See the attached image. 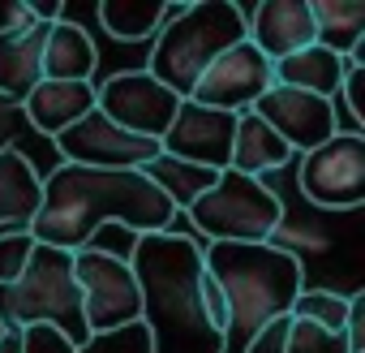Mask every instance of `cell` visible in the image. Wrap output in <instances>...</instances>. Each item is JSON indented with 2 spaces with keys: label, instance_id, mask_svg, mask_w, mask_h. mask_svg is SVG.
<instances>
[{
  "label": "cell",
  "instance_id": "obj_1",
  "mask_svg": "<svg viewBox=\"0 0 365 353\" xmlns=\"http://www.w3.org/2000/svg\"><path fill=\"white\" fill-rule=\"evenodd\" d=\"M176 207L146 182L142 168H82L56 164L43 176V203L31 220V237L56 250H82L103 224H120L133 237L168 233Z\"/></svg>",
  "mask_w": 365,
  "mask_h": 353
},
{
  "label": "cell",
  "instance_id": "obj_2",
  "mask_svg": "<svg viewBox=\"0 0 365 353\" xmlns=\"http://www.w3.org/2000/svg\"><path fill=\"white\" fill-rule=\"evenodd\" d=\"M129 267L142 293L150 353H220V332L202 314V246L180 233H146L133 242Z\"/></svg>",
  "mask_w": 365,
  "mask_h": 353
},
{
  "label": "cell",
  "instance_id": "obj_3",
  "mask_svg": "<svg viewBox=\"0 0 365 353\" xmlns=\"http://www.w3.org/2000/svg\"><path fill=\"white\" fill-rule=\"evenodd\" d=\"M202 267L215 276L228 302V327L220 340V353H245L250 340L284 319L305 289V267L292 250L262 242V246H241V242H207L202 246Z\"/></svg>",
  "mask_w": 365,
  "mask_h": 353
},
{
  "label": "cell",
  "instance_id": "obj_4",
  "mask_svg": "<svg viewBox=\"0 0 365 353\" xmlns=\"http://www.w3.org/2000/svg\"><path fill=\"white\" fill-rule=\"evenodd\" d=\"M241 39H245V14L232 0H194V5H180L176 18H163L146 74L176 99H190L211 61H220Z\"/></svg>",
  "mask_w": 365,
  "mask_h": 353
},
{
  "label": "cell",
  "instance_id": "obj_5",
  "mask_svg": "<svg viewBox=\"0 0 365 353\" xmlns=\"http://www.w3.org/2000/svg\"><path fill=\"white\" fill-rule=\"evenodd\" d=\"M31 323H48L65 332L78 349L91 344L82 319V293L73 280V254L56 246H35L26 272L14 284H0V327L22 332Z\"/></svg>",
  "mask_w": 365,
  "mask_h": 353
},
{
  "label": "cell",
  "instance_id": "obj_6",
  "mask_svg": "<svg viewBox=\"0 0 365 353\" xmlns=\"http://www.w3.org/2000/svg\"><path fill=\"white\" fill-rule=\"evenodd\" d=\"M194 220V233L207 242H241V246H262L279 233L284 224V203L275 190H267L258 176L224 168L215 186L185 212Z\"/></svg>",
  "mask_w": 365,
  "mask_h": 353
},
{
  "label": "cell",
  "instance_id": "obj_7",
  "mask_svg": "<svg viewBox=\"0 0 365 353\" xmlns=\"http://www.w3.org/2000/svg\"><path fill=\"white\" fill-rule=\"evenodd\" d=\"M73 280L82 293V319H86L91 340L120 332L129 323H142V293H138V276L129 259L82 246L73 250Z\"/></svg>",
  "mask_w": 365,
  "mask_h": 353
},
{
  "label": "cell",
  "instance_id": "obj_8",
  "mask_svg": "<svg viewBox=\"0 0 365 353\" xmlns=\"http://www.w3.org/2000/svg\"><path fill=\"white\" fill-rule=\"evenodd\" d=\"M301 194L327 212H352L365 203V138L352 129L331 134L301 155Z\"/></svg>",
  "mask_w": 365,
  "mask_h": 353
},
{
  "label": "cell",
  "instance_id": "obj_9",
  "mask_svg": "<svg viewBox=\"0 0 365 353\" xmlns=\"http://www.w3.org/2000/svg\"><path fill=\"white\" fill-rule=\"evenodd\" d=\"M95 108L125 134L159 142L168 134L180 99L168 86H159L146 69H125V74H112L103 86H95Z\"/></svg>",
  "mask_w": 365,
  "mask_h": 353
},
{
  "label": "cell",
  "instance_id": "obj_10",
  "mask_svg": "<svg viewBox=\"0 0 365 353\" xmlns=\"http://www.w3.org/2000/svg\"><path fill=\"white\" fill-rule=\"evenodd\" d=\"M52 142H56L61 164H82V168H146L159 155V142L125 134L99 108H91L82 121H73Z\"/></svg>",
  "mask_w": 365,
  "mask_h": 353
},
{
  "label": "cell",
  "instance_id": "obj_11",
  "mask_svg": "<svg viewBox=\"0 0 365 353\" xmlns=\"http://www.w3.org/2000/svg\"><path fill=\"white\" fill-rule=\"evenodd\" d=\"M267 91H271V61L250 39H241L220 61H211V69L198 78V86L190 91V99L202 104V108L237 116V112H250Z\"/></svg>",
  "mask_w": 365,
  "mask_h": 353
},
{
  "label": "cell",
  "instance_id": "obj_12",
  "mask_svg": "<svg viewBox=\"0 0 365 353\" xmlns=\"http://www.w3.org/2000/svg\"><path fill=\"white\" fill-rule=\"evenodd\" d=\"M232 134H237V116L232 112H215V108H202L194 99H180L168 134L159 138V151L172 155V159L224 172L228 159H232Z\"/></svg>",
  "mask_w": 365,
  "mask_h": 353
},
{
  "label": "cell",
  "instance_id": "obj_13",
  "mask_svg": "<svg viewBox=\"0 0 365 353\" xmlns=\"http://www.w3.org/2000/svg\"><path fill=\"white\" fill-rule=\"evenodd\" d=\"M254 116H262L279 142L297 155L322 146L331 134H339V116H335V104L331 99H318V95H305V91H288V86H271L254 108Z\"/></svg>",
  "mask_w": 365,
  "mask_h": 353
},
{
  "label": "cell",
  "instance_id": "obj_14",
  "mask_svg": "<svg viewBox=\"0 0 365 353\" xmlns=\"http://www.w3.org/2000/svg\"><path fill=\"white\" fill-rule=\"evenodd\" d=\"M245 39L275 65L301 48H314L309 0H262L254 18H245Z\"/></svg>",
  "mask_w": 365,
  "mask_h": 353
},
{
  "label": "cell",
  "instance_id": "obj_15",
  "mask_svg": "<svg viewBox=\"0 0 365 353\" xmlns=\"http://www.w3.org/2000/svg\"><path fill=\"white\" fill-rule=\"evenodd\" d=\"M39 203H43V172L26 151H5L0 155V229L31 233Z\"/></svg>",
  "mask_w": 365,
  "mask_h": 353
},
{
  "label": "cell",
  "instance_id": "obj_16",
  "mask_svg": "<svg viewBox=\"0 0 365 353\" xmlns=\"http://www.w3.org/2000/svg\"><path fill=\"white\" fill-rule=\"evenodd\" d=\"M95 108V86L91 82H39L26 99H22V112L31 121L35 134L43 138H56L65 134L73 121H82L86 112Z\"/></svg>",
  "mask_w": 365,
  "mask_h": 353
},
{
  "label": "cell",
  "instance_id": "obj_17",
  "mask_svg": "<svg viewBox=\"0 0 365 353\" xmlns=\"http://www.w3.org/2000/svg\"><path fill=\"white\" fill-rule=\"evenodd\" d=\"M95 44L91 35L78 26V22H52L48 35H43V56H39V69L48 82H91L95 74Z\"/></svg>",
  "mask_w": 365,
  "mask_h": 353
},
{
  "label": "cell",
  "instance_id": "obj_18",
  "mask_svg": "<svg viewBox=\"0 0 365 353\" xmlns=\"http://www.w3.org/2000/svg\"><path fill=\"white\" fill-rule=\"evenodd\" d=\"M309 18L318 48L365 61V0H309Z\"/></svg>",
  "mask_w": 365,
  "mask_h": 353
},
{
  "label": "cell",
  "instance_id": "obj_19",
  "mask_svg": "<svg viewBox=\"0 0 365 353\" xmlns=\"http://www.w3.org/2000/svg\"><path fill=\"white\" fill-rule=\"evenodd\" d=\"M297 155L279 142V134L254 116V112H237V134H232V159L228 168L232 172H245V176H258L262 182V172H275L284 164H292Z\"/></svg>",
  "mask_w": 365,
  "mask_h": 353
},
{
  "label": "cell",
  "instance_id": "obj_20",
  "mask_svg": "<svg viewBox=\"0 0 365 353\" xmlns=\"http://www.w3.org/2000/svg\"><path fill=\"white\" fill-rule=\"evenodd\" d=\"M339 74H344V56L327 52V48H301L284 61L271 65V86H288V91H305L318 99H335L339 95Z\"/></svg>",
  "mask_w": 365,
  "mask_h": 353
},
{
  "label": "cell",
  "instance_id": "obj_21",
  "mask_svg": "<svg viewBox=\"0 0 365 353\" xmlns=\"http://www.w3.org/2000/svg\"><path fill=\"white\" fill-rule=\"evenodd\" d=\"M43 35H48V26H35V31H0V95H9V99L22 104L43 82V69H39Z\"/></svg>",
  "mask_w": 365,
  "mask_h": 353
},
{
  "label": "cell",
  "instance_id": "obj_22",
  "mask_svg": "<svg viewBox=\"0 0 365 353\" xmlns=\"http://www.w3.org/2000/svg\"><path fill=\"white\" fill-rule=\"evenodd\" d=\"M142 176L146 182L172 203V207H180V212H190L211 186H215V176L220 172H211V168H198V164H185V159H172V155H155L146 168H142Z\"/></svg>",
  "mask_w": 365,
  "mask_h": 353
},
{
  "label": "cell",
  "instance_id": "obj_23",
  "mask_svg": "<svg viewBox=\"0 0 365 353\" xmlns=\"http://www.w3.org/2000/svg\"><path fill=\"white\" fill-rule=\"evenodd\" d=\"M163 5H168V0H103V5H99V22H103V31L112 39L142 44V39L159 35Z\"/></svg>",
  "mask_w": 365,
  "mask_h": 353
},
{
  "label": "cell",
  "instance_id": "obj_24",
  "mask_svg": "<svg viewBox=\"0 0 365 353\" xmlns=\"http://www.w3.org/2000/svg\"><path fill=\"white\" fill-rule=\"evenodd\" d=\"M344 314H348V297L331 293V289H301L288 319H301V323H314L322 332H344Z\"/></svg>",
  "mask_w": 365,
  "mask_h": 353
},
{
  "label": "cell",
  "instance_id": "obj_25",
  "mask_svg": "<svg viewBox=\"0 0 365 353\" xmlns=\"http://www.w3.org/2000/svg\"><path fill=\"white\" fill-rule=\"evenodd\" d=\"M284 353H348V349H344V336L322 332V327L301 323V319H288V340H284Z\"/></svg>",
  "mask_w": 365,
  "mask_h": 353
},
{
  "label": "cell",
  "instance_id": "obj_26",
  "mask_svg": "<svg viewBox=\"0 0 365 353\" xmlns=\"http://www.w3.org/2000/svg\"><path fill=\"white\" fill-rule=\"evenodd\" d=\"M35 246H39V242H35L31 233H0V284H14V280L26 272Z\"/></svg>",
  "mask_w": 365,
  "mask_h": 353
},
{
  "label": "cell",
  "instance_id": "obj_27",
  "mask_svg": "<svg viewBox=\"0 0 365 353\" xmlns=\"http://www.w3.org/2000/svg\"><path fill=\"white\" fill-rule=\"evenodd\" d=\"M18 353H82L65 332L48 327V323H31L18 332Z\"/></svg>",
  "mask_w": 365,
  "mask_h": 353
},
{
  "label": "cell",
  "instance_id": "obj_28",
  "mask_svg": "<svg viewBox=\"0 0 365 353\" xmlns=\"http://www.w3.org/2000/svg\"><path fill=\"white\" fill-rule=\"evenodd\" d=\"M31 134L35 129H31L22 104L9 99V95H0V155H5V151H22V138H31Z\"/></svg>",
  "mask_w": 365,
  "mask_h": 353
},
{
  "label": "cell",
  "instance_id": "obj_29",
  "mask_svg": "<svg viewBox=\"0 0 365 353\" xmlns=\"http://www.w3.org/2000/svg\"><path fill=\"white\" fill-rule=\"evenodd\" d=\"M344 349L348 353H365V293H348V314H344Z\"/></svg>",
  "mask_w": 365,
  "mask_h": 353
},
{
  "label": "cell",
  "instance_id": "obj_30",
  "mask_svg": "<svg viewBox=\"0 0 365 353\" xmlns=\"http://www.w3.org/2000/svg\"><path fill=\"white\" fill-rule=\"evenodd\" d=\"M202 314H207V323L220 332V340H224V327H228V302H224V289L215 284V276L211 272H202Z\"/></svg>",
  "mask_w": 365,
  "mask_h": 353
},
{
  "label": "cell",
  "instance_id": "obj_31",
  "mask_svg": "<svg viewBox=\"0 0 365 353\" xmlns=\"http://www.w3.org/2000/svg\"><path fill=\"white\" fill-rule=\"evenodd\" d=\"M284 340H288V314H284V319H275L271 327H262V332L250 340V349H245V353H284Z\"/></svg>",
  "mask_w": 365,
  "mask_h": 353
},
{
  "label": "cell",
  "instance_id": "obj_32",
  "mask_svg": "<svg viewBox=\"0 0 365 353\" xmlns=\"http://www.w3.org/2000/svg\"><path fill=\"white\" fill-rule=\"evenodd\" d=\"M26 9L35 14V22H39V26H52V22H61V18H65V5H61V0H26Z\"/></svg>",
  "mask_w": 365,
  "mask_h": 353
},
{
  "label": "cell",
  "instance_id": "obj_33",
  "mask_svg": "<svg viewBox=\"0 0 365 353\" xmlns=\"http://www.w3.org/2000/svg\"><path fill=\"white\" fill-rule=\"evenodd\" d=\"M39 22H35V14L26 9V0H18V5H9V18H5V26L0 31H35Z\"/></svg>",
  "mask_w": 365,
  "mask_h": 353
},
{
  "label": "cell",
  "instance_id": "obj_34",
  "mask_svg": "<svg viewBox=\"0 0 365 353\" xmlns=\"http://www.w3.org/2000/svg\"><path fill=\"white\" fill-rule=\"evenodd\" d=\"M0 353H18V332H5V336H0Z\"/></svg>",
  "mask_w": 365,
  "mask_h": 353
},
{
  "label": "cell",
  "instance_id": "obj_35",
  "mask_svg": "<svg viewBox=\"0 0 365 353\" xmlns=\"http://www.w3.org/2000/svg\"><path fill=\"white\" fill-rule=\"evenodd\" d=\"M0 336H5V327H0Z\"/></svg>",
  "mask_w": 365,
  "mask_h": 353
}]
</instances>
